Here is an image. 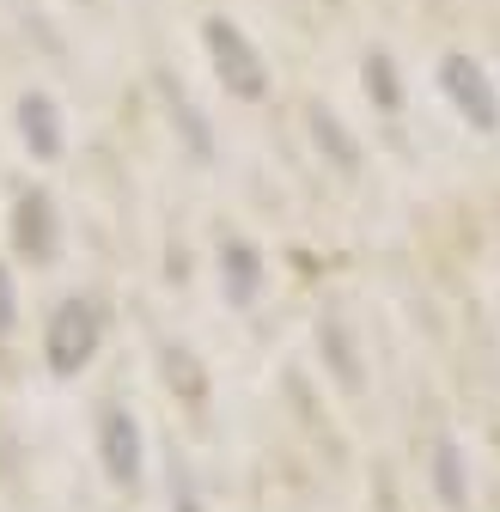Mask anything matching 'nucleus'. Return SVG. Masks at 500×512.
<instances>
[{"mask_svg": "<svg viewBox=\"0 0 500 512\" xmlns=\"http://www.w3.org/2000/svg\"><path fill=\"white\" fill-rule=\"evenodd\" d=\"M104 348V311L92 299H61L49 311V330H43V354L55 378H74L80 366H92V354Z\"/></svg>", "mask_w": 500, "mask_h": 512, "instance_id": "f257e3e1", "label": "nucleus"}, {"mask_svg": "<svg viewBox=\"0 0 500 512\" xmlns=\"http://www.w3.org/2000/svg\"><path fill=\"white\" fill-rule=\"evenodd\" d=\"M202 43H208L214 74H220V86H226L232 98H244V104L269 98V61H263L257 43L244 37V25H232V19H208V25H202Z\"/></svg>", "mask_w": 500, "mask_h": 512, "instance_id": "f03ea898", "label": "nucleus"}, {"mask_svg": "<svg viewBox=\"0 0 500 512\" xmlns=\"http://www.w3.org/2000/svg\"><path fill=\"white\" fill-rule=\"evenodd\" d=\"M440 92L458 104V116L470 128H482V135H494V128H500V86H494V74L482 68L476 55H464V49L440 55Z\"/></svg>", "mask_w": 500, "mask_h": 512, "instance_id": "7ed1b4c3", "label": "nucleus"}, {"mask_svg": "<svg viewBox=\"0 0 500 512\" xmlns=\"http://www.w3.org/2000/svg\"><path fill=\"white\" fill-rule=\"evenodd\" d=\"M98 458H104V476L110 482H135L141 476V421L129 409H104L98 415Z\"/></svg>", "mask_w": 500, "mask_h": 512, "instance_id": "20e7f679", "label": "nucleus"}, {"mask_svg": "<svg viewBox=\"0 0 500 512\" xmlns=\"http://www.w3.org/2000/svg\"><path fill=\"white\" fill-rule=\"evenodd\" d=\"M13 122H19V141L31 147V159H43V165L61 159V147H68V128H61V104H55L49 92H25Z\"/></svg>", "mask_w": 500, "mask_h": 512, "instance_id": "39448f33", "label": "nucleus"}, {"mask_svg": "<svg viewBox=\"0 0 500 512\" xmlns=\"http://www.w3.org/2000/svg\"><path fill=\"white\" fill-rule=\"evenodd\" d=\"M13 244L31 256V263H55V244H61V226H55V202L43 196V189H31V196L13 208Z\"/></svg>", "mask_w": 500, "mask_h": 512, "instance_id": "423d86ee", "label": "nucleus"}, {"mask_svg": "<svg viewBox=\"0 0 500 512\" xmlns=\"http://www.w3.org/2000/svg\"><path fill=\"white\" fill-rule=\"evenodd\" d=\"M220 287H226V305H257L263 293V250L250 238H226L220 244Z\"/></svg>", "mask_w": 500, "mask_h": 512, "instance_id": "0eeeda50", "label": "nucleus"}, {"mask_svg": "<svg viewBox=\"0 0 500 512\" xmlns=\"http://www.w3.org/2000/svg\"><path fill=\"white\" fill-rule=\"evenodd\" d=\"M305 128H311V141L324 147V159H330L336 171H360V141L348 135V122H342L336 110H324V104H318V110L305 116Z\"/></svg>", "mask_w": 500, "mask_h": 512, "instance_id": "6e6552de", "label": "nucleus"}, {"mask_svg": "<svg viewBox=\"0 0 500 512\" xmlns=\"http://www.w3.org/2000/svg\"><path fill=\"white\" fill-rule=\"evenodd\" d=\"M433 494H440L452 512L470 506V476H464V445H458V439H440V445H433Z\"/></svg>", "mask_w": 500, "mask_h": 512, "instance_id": "1a4fd4ad", "label": "nucleus"}, {"mask_svg": "<svg viewBox=\"0 0 500 512\" xmlns=\"http://www.w3.org/2000/svg\"><path fill=\"white\" fill-rule=\"evenodd\" d=\"M360 80H366L372 104H379L385 116H391V110H403V80H397V61H391L385 49H372V55H366V68H360Z\"/></svg>", "mask_w": 500, "mask_h": 512, "instance_id": "9d476101", "label": "nucleus"}, {"mask_svg": "<svg viewBox=\"0 0 500 512\" xmlns=\"http://www.w3.org/2000/svg\"><path fill=\"white\" fill-rule=\"evenodd\" d=\"M324 348H330V366H336V378L348 384V391H360V366H354V348H348V330L336 324V317H330V324H324Z\"/></svg>", "mask_w": 500, "mask_h": 512, "instance_id": "9b49d317", "label": "nucleus"}, {"mask_svg": "<svg viewBox=\"0 0 500 512\" xmlns=\"http://www.w3.org/2000/svg\"><path fill=\"white\" fill-rule=\"evenodd\" d=\"M19 324V287H13V269L0 263V336H13Z\"/></svg>", "mask_w": 500, "mask_h": 512, "instance_id": "f8f14e48", "label": "nucleus"}, {"mask_svg": "<svg viewBox=\"0 0 500 512\" xmlns=\"http://www.w3.org/2000/svg\"><path fill=\"white\" fill-rule=\"evenodd\" d=\"M177 122H183V128H190V147H196V153L208 159V128H202V116H196V104H177Z\"/></svg>", "mask_w": 500, "mask_h": 512, "instance_id": "ddd939ff", "label": "nucleus"}]
</instances>
